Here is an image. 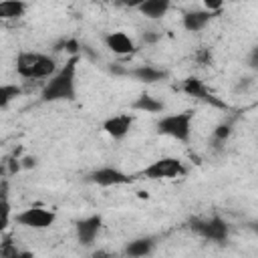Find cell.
<instances>
[{"mask_svg":"<svg viewBox=\"0 0 258 258\" xmlns=\"http://www.w3.org/2000/svg\"><path fill=\"white\" fill-rule=\"evenodd\" d=\"M93 258H115V254H111L109 250H95Z\"/></svg>","mask_w":258,"mask_h":258,"instance_id":"603a6c76","label":"cell"},{"mask_svg":"<svg viewBox=\"0 0 258 258\" xmlns=\"http://www.w3.org/2000/svg\"><path fill=\"white\" fill-rule=\"evenodd\" d=\"M101 226H103V218H101L99 214L79 220L77 226H75L77 240H79L83 246H91V244L97 240V236H99V232H101Z\"/></svg>","mask_w":258,"mask_h":258,"instance_id":"ba28073f","label":"cell"},{"mask_svg":"<svg viewBox=\"0 0 258 258\" xmlns=\"http://www.w3.org/2000/svg\"><path fill=\"white\" fill-rule=\"evenodd\" d=\"M183 173H185L183 161H179L177 157H159L141 171L145 179H171Z\"/></svg>","mask_w":258,"mask_h":258,"instance_id":"5b68a950","label":"cell"},{"mask_svg":"<svg viewBox=\"0 0 258 258\" xmlns=\"http://www.w3.org/2000/svg\"><path fill=\"white\" fill-rule=\"evenodd\" d=\"M127 77L139 81V83H157V81H163L167 77L165 71L157 69V67H151V64H143V67H135V69H127Z\"/></svg>","mask_w":258,"mask_h":258,"instance_id":"7c38bea8","label":"cell"},{"mask_svg":"<svg viewBox=\"0 0 258 258\" xmlns=\"http://www.w3.org/2000/svg\"><path fill=\"white\" fill-rule=\"evenodd\" d=\"M250 228H252V230H254V232L258 234V222H254V224H250Z\"/></svg>","mask_w":258,"mask_h":258,"instance_id":"484cf974","label":"cell"},{"mask_svg":"<svg viewBox=\"0 0 258 258\" xmlns=\"http://www.w3.org/2000/svg\"><path fill=\"white\" fill-rule=\"evenodd\" d=\"M196 60L200 62V64H210L212 62V52H210V48H200L198 52H196Z\"/></svg>","mask_w":258,"mask_h":258,"instance_id":"44dd1931","label":"cell"},{"mask_svg":"<svg viewBox=\"0 0 258 258\" xmlns=\"http://www.w3.org/2000/svg\"><path fill=\"white\" fill-rule=\"evenodd\" d=\"M169 6L171 4L167 0H143V2L137 4V10L149 20H159V18H163L167 14Z\"/></svg>","mask_w":258,"mask_h":258,"instance_id":"9a60e30c","label":"cell"},{"mask_svg":"<svg viewBox=\"0 0 258 258\" xmlns=\"http://www.w3.org/2000/svg\"><path fill=\"white\" fill-rule=\"evenodd\" d=\"M131 127H133V115L129 113L113 115L103 123V131L113 139H123L131 131Z\"/></svg>","mask_w":258,"mask_h":258,"instance_id":"30bf717a","label":"cell"},{"mask_svg":"<svg viewBox=\"0 0 258 258\" xmlns=\"http://www.w3.org/2000/svg\"><path fill=\"white\" fill-rule=\"evenodd\" d=\"M189 228H191L198 236H202V238H206V240H210V242H218V244L226 242V240H228V232H230L228 224H226L220 216H212V218H191V220H189Z\"/></svg>","mask_w":258,"mask_h":258,"instance_id":"277c9868","label":"cell"},{"mask_svg":"<svg viewBox=\"0 0 258 258\" xmlns=\"http://www.w3.org/2000/svg\"><path fill=\"white\" fill-rule=\"evenodd\" d=\"M214 16H216V14L208 12L206 8H200V10H187V12H183L181 22H183V28H185L187 32H200L202 28H206V24H208Z\"/></svg>","mask_w":258,"mask_h":258,"instance_id":"8fae6325","label":"cell"},{"mask_svg":"<svg viewBox=\"0 0 258 258\" xmlns=\"http://www.w3.org/2000/svg\"><path fill=\"white\" fill-rule=\"evenodd\" d=\"M153 248H155V238L141 236V238L131 240L125 246V256L127 258H145V256H149L153 252Z\"/></svg>","mask_w":258,"mask_h":258,"instance_id":"5bb4252c","label":"cell"},{"mask_svg":"<svg viewBox=\"0 0 258 258\" xmlns=\"http://www.w3.org/2000/svg\"><path fill=\"white\" fill-rule=\"evenodd\" d=\"M20 93H22V91H20V87H16V85H2V87H0V107L6 109L10 101H14L16 97H20Z\"/></svg>","mask_w":258,"mask_h":258,"instance_id":"ac0fdd59","label":"cell"},{"mask_svg":"<svg viewBox=\"0 0 258 258\" xmlns=\"http://www.w3.org/2000/svg\"><path fill=\"white\" fill-rule=\"evenodd\" d=\"M191 123H194V111L191 109H185L181 113L163 115L157 121V133L185 143V141H189V135H191Z\"/></svg>","mask_w":258,"mask_h":258,"instance_id":"3957f363","label":"cell"},{"mask_svg":"<svg viewBox=\"0 0 258 258\" xmlns=\"http://www.w3.org/2000/svg\"><path fill=\"white\" fill-rule=\"evenodd\" d=\"M131 109L141 111V113H159V111L165 109V105H163L159 99H155V97H151V95H147V93H141V95L131 103Z\"/></svg>","mask_w":258,"mask_h":258,"instance_id":"2e32d148","label":"cell"},{"mask_svg":"<svg viewBox=\"0 0 258 258\" xmlns=\"http://www.w3.org/2000/svg\"><path fill=\"white\" fill-rule=\"evenodd\" d=\"M77 64L79 56H71L62 69L56 71L54 77L46 81L40 91V101L56 103V101H75L77 97Z\"/></svg>","mask_w":258,"mask_h":258,"instance_id":"6da1fadb","label":"cell"},{"mask_svg":"<svg viewBox=\"0 0 258 258\" xmlns=\"http://www.w3.org/2000/svg\"><path fill=\"white\" fill-rule=\"evenodd\" d=\"M81 48V44L75 40V38H64L60 44H56V50H67V52H73V56H77V50Z\"/></svg>","mask_w":258,"mask_h":258,"instance_id":"ffe728a7","label":"cell"},{"mask_svg":"<svg viewBox=\"0 0 258 258\" xmlns=\"http://www.w3.org/2000/svg\"><path fill=\"white\" fill-rule=\"evenodd\" d=\"M230 133H232V123H220V125L214 129L212 139H214L216 143H224V141L230 137Z\"/></svg>","mask_w":258,"mask_h":258,"instance_id":"d6986e66","label":"cell"},{"mask_svg":"<svg viewBox=\"0 0 258 258\" xmlns=\"http://www.w3.org/2000/svg\"><path fill=\"white\" fill-rule=\"evenodd\" d=\"M28 4L20 2V0H4L0 2V18L4 20H16L20 16H24Z\"/></svg>","mask_w":258,"mask_h":258,"instance_id":"e0dca14e","label":"cell"},{"mask_svg":"<svg viewBox=\"0 0 258 258\" xmlns=\"http://www.w3.org/2000/svg\"><path fill=\"white\" fill-rule=\"evenodd\" d=\"M20 165H22V167H34V165H36V159L30 157V155H28V157H22V159H20Z\"/></svg>","mask_w":258,"mask_h":258,"instance_id":"cb8c5ba5","label":"cell"},{"mask_svg":"<svg viewBox=\"0 0 258 258\" xmlns=\"http://www.w3.org/2000/svg\"><path fill=\"white\" fill-rule=\"evenodd\" d=\"M159 38V34H143V40H147V42H155Z\"/></svg>","mask_w":258,"mask_h":258,"instance_id":"d4e9b609","label":"cell"},{"mask_svg":"<svg viewBox=\"0 0 258 258\" xmlns=\"http://www.w3.org/2000/svg\"><path fill=\"white\" fill-rule=\"evenodd\" d=\"M181 89H183V93H187L189 97H196V99H200V101H204V103H210L212 107H218V109H228V105H226L224 101H220L216 95H212V93L206 89V85H204L200 79H196V77L185 79Z\"/></svg>","mask_w":258,"mask_h":258,"instance_id":"9c48e42d","label":"cell"},{"mask_svg":"<svg viewBox=\"0 0 258 258\" xmlns=\"http://www.w3.org/2000/svg\"><path fill=\"white\" fill-rule=\"evenodd\" d=\"M16 73L22 79H50L56 75V60L42 52L22 50L16 56Z\"/></svg>","mask_w":258,"mask_h":258,"instance_id":"7a4b0ae2","label":"cell"},{"mask_svg":"<svg viewBox=\"0 0 258 258\" xmlns=\"http://www.w3.org/2000/svg\"><path fill=\"white\" fill-rule=\"evenodd\" d=\"M56 220V214L48 208H40V206H32V208H26L22 212H18L14 216V222L24 226V228H30V230H46L54 224Z\"/></svg>","mask_w":258,"mask_h":258,"instance_id":"8992f818","label":"cell"},{"mask_svg":"<svg viewBox=\"0 0 258 258\" xmlns=\"http://www.w3.org/2000/svg\"><path fill=\"white\" fill-rule=\"evenodd\" d=\"M87 179L95 185H101V187H115V185H129L133 181V177L117 167H99V169H93Z\"/></svg>","mask_w":258,"mask_h":258,"instance_id":"52a82bcc","label":"cell"},{"mask_svg":"<svg viewBox=\"0 0 258 258\" xmlns=\"http://www.w3.org/2000/svg\"><path fill=\"white\" fill-rule=\"evenodd\" d=\"M248 67L252 69V71H258V46H252V50L248 52Z\"/></svg>","mask_w":258,"mask_h":258,"instance_id":"7402d4cb","label":"cell"},{"mask_svg":"<svg viewBox=\"0 0 258 258\" xmlns=\"http://www.w3.org/2000/svg\"><path fill=\"white\" fill-rule=\"evenodd\" d=\"M105 44H107V48L111 50V52H115V54H129V52H133L135 50V44H133V40L129 38V34H125V32H109L107 36H105Z\"/></svg>","mask_w":258,"mask_h":258,"instance_id":"4fadbf2b","label":"cell"}]
</instances>
